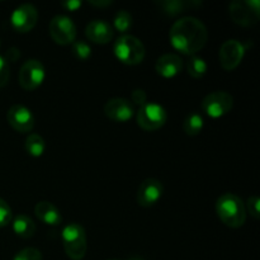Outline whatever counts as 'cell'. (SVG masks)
I'll use <instances>...</instances> for the list:
<instances>
[{"mask_svg":"<svg viewBox=\"0 0 260 260\" xmlns=\"http://www.w3.org/2000/svg\"><path fill=\"white\" fill-rule=\"evenodd\" d=\"M170 43L179 52L196 56L208 41V30L202 20L194 17L178 19L170 28Z\"/></svg>","mask_w":260,"mask_h":260,"instance_id":"1","label":"cell"},{"mask_svg":"<svg viewBox=\"0 0 260 260\" xmlns=\"http://www.w3.org/2000/svg\"><path fill=\"white\" fill-rule=\"evenodd\" d=\"M218 218L228 228L239 229L246 221V208L243 200L234 193H223L216 201Z\"/></svg>","mask_w":260,"mask_h":260,"instance_id":"2","label":"cell"},{"mask_svg":"<svg viewBox=\"0 0 260 260\" xmlns=\"http://www.w3.org/2000/svg\"><path fill=\"white\" fill-rule=\"evenodd\" d=\"M114 56L122 63L128 66L139 65L146 56V48L137 37L131 35H122L114 42Z\"/></svg>","mask_w":260,"mask_h":260,"instance_id":"3","label":"cell"},{"mask_svg":"<svg viewBox=\"0 0 260 260\" xmlns=\"http://www.w3.org/2000/svg\"><path fill=\"white\" fill-rule=\"evenodd\" d=\"M62 245L66 255L71 260H81L88 250L86 233L81 225L76 222L68 223L62 229Z\"/></svg>","mask_w":260,"mask_h":260,"instance_id":"4","label":"cell"},{"mask_svg":"<svg viewBox=\"0 0 260 260\" xmlns=\"http://www.w3.org/2000/svg\"><path fill=\"white\" fill-rule=\"evenodd\" d=\"M259 0H235L229 5V14L241 27H253L260 19Z\"/></svg>","mask_w":260,"mask_h":260,"instance_id":"5","label":"cell"},{"mask_svg":"<svg viewBox=\"0 0 260 260\" xmlns=\"http://www.w3.org/2000/svg\"><path fill=\"white\" fill-rule=\"evenodd\" d=\"M136 121L139 127H141L144 131H157L167 123L168 113L164 107L160 106V104L147 102L146 104L140 107Z\"/></svg>","mask_w":260,"mask_h":260,"instance_id":"6","label":"cell"},{"mask_svg":"<svg viewBox=\"0 0 260 260\" xmlns=\"http://www.w3.org/2000/svg\"><path fill=\"white\" fill-rule=\"evenodd\" d=\"M234 106V98L225 90H217L207 94L202 101V109L211 118H221L230 113Z\"/></svg>","mask_w":260,"mask_h":260,"instance_id":"7","label":"cell"},{"mask_svg":"<svg viewBox=\"0 0 260 260\" xmlns=\"http://www.w3.org/2000/svg\"><path fill=\"white\" fill-rule=\"evenodd\" d=\"M50 35L57 45H73L76 41V25L68 15H55L50 22Z\"/></svg>","mask_w":260,"mask_h":260,"instance_id":"8","label":"cell"},{"mask_svg":"<svg viewBox=\"0 0 260 260\" xmlns=\"http://www.w3.org/2000/svg\"><path fill=\"white\" fill-rule=\"evenodd\" d=\"M46 78L43 63L36 58H29L22 65L19 70V84L24 90H36L42 85Z\"/></svg>","mask_w":260,"mask_h":260,"instance_id":"9","label":"cell"},{"mask_svg":"<svg viewBox=\"0 0 260 260\" xmlns=\"http://www.w3.org/2000/svg\"><path fill=\"white\" fill-rule=\"evenodd\" d=\"M246 52V46L238 40H229L222 43L218 52V58L223 70L233 71L243 61Z\"/></svg>","mask_w":260,"mask_h":260,"instance_id":"10","label":"cell"},{"mask_svg":"<svg viewBox=\"0 0 260 260\" xmlns=\"http://www.w3.org/2000/svg\"><path fill=\"white\" fill-rule=\"evenodd\" d=\"M38 22V10L32 4H22L13 10L10 15L12 27L19 33H28Z\"/></svg>","mask_w":260,"mask_h":260,"instance_id":"11","label":"cell"},{"mask_svg":"<svg viewBox=\"0 0 260 260\" xmlns=\"http://www.w3.org/2000/svg\"><path fill=\"white\" fill-rule=\"evenodd\" d=\"M7 119L10 127L20 134H27L35 128L36 118L32 111L22 104H14L7 113Z\"/></svg>","mask_w":260,"mask_h":260,"instance_id":"12","label":"cell"},{"mask_svg":"<svg viewBox=\"0 0 260 260\" xmlns=\"http://www.w3.org/2000/svg\"><path fill=\"white\" fill-rule=\"evenodd\" d=\"M162 193H164V187L161 182L155 178H147L140 184L137 190V203L141 207H151L159 202Z\"/></svg>","mask_w":260,"mask_h":260,"instance_id":"13","label":"cell"},{"mask_svg":"<svg viewBox=\"0 0 260 260\" xmlns=\"http://www.w3.org/2000/svg\"><path fill=\"white\" fill-rule=\"evenodd\" d=\"M104 114L108 117L111 121L119 122V123H124V122L129 121L132 117L135 116V108L134 104L124 98H112L104 104Z\"/></svg>","mask_w":260,"mask_h":260,"instance_id":"14","label":"cell"},{"mask_svg":"<svg viewBox=\"0 0 260 260\" xmlns=\"http://www.w3.org/2000/svg\"><path fill=\"white\" fill-rule=\"evenodd\" d=\"M85 35L91 42L98 43V45H107L113 40L114 29L106 20L94 19L86 25Z\"/></svg>","mask_w":260,"mask_h":260,"instance_id":"15","label":"cell"},{"mask_svg":"<svg viewBox=\"0 0 260 260\" xmlns=\"http://www.w3.org/2000/svg\"><path fill=\"white\" fill-rule=\"evenodd\" d=\"M183 69V60L175 53H165L160 56L155 63V70L160 76L172 79L179 75Z\"/></svg>","mask_w":260,"mask_h":260,"instance_id":"16","label":"cell"},{"mask_svg":"<svg viewBox=\"0 0 260 260\" xmlns=\"http://www.w3.org/2000/svg\"><path fill=\"white\" fill-rule=\"evenodd\" d=\"M35 215L37 216L41 222L50 226H58L62 222V217L53 203L47 202V201H41L35 206Z\"/></svg>","mask_w":260,"mask_h":260,"instance_id":"17","label":"cell"},{"mask_svg":"<svg viewBox=\"0 0 260 260\" xmlns=\"http://www.w3.org/2000/svg\"><path fill=\"white\" fill-rule=\"evenodd\" d=\"M202 3L198 2H183V0H164V2H156L157 7L161 9L162 13H165L169 17H175L178 14H182L185 10L190 8L201 7Z\"/></svg>","mask_w":260,"mask_h":260,"instance_id":"18","label":"cell"},{"mask_svg":"<svg viewBox=\"0 0 260 260\" xmlns=\"http://www.w3.org/2000/svg\"><path fill=\"white\" fill-rule=\"evenodd\" d=\"M12 226L13 231H14L19 238L23 239L33 238L36 234V230H37L35 221H33L29 216L23 215V213H20V215L15 216V217L13 218Z\"/></svg>","mask_w":260,"mask_h":260,"instance_id":"19","label":"cell"},{"mask_svg":"<svg viewBox=\"0 0 260 260\" xmlns=\"http://www.w3.org/2000/svg\"><path fill=\"white\" fill-rule=\"evenodd\" d=\"M203 127H205V119H203L202 114L197 113V112H192L190 114H188L183 122V129L188 136H197L202 132Z\"/></svg>","mask_w":260,"mask_h":260,"instance_id":"20","label":"cell"},{"mask_svg":"<svg viewBox=\"0 0 260 260\" xmlns=\"http://www.w3.org/2000/svg\"><path fill=\"white\" fill-rule=\"evenodd\" d=\"M24 149L30 156L40 157L46 151V141L38 134H30L25 139Z\"/></svg>","mask_w":260,"mask_h":260,"instance_id":"21","label":"cell"},{"mask_svg":"<svg viewBox=\"0 0 260 260\" xmlns=\"http://www.w3.org/2000/svg\"><path fill=\"white\" fill-rule=\"evenodd\" d=\"M207 62L202 57L198 56H192L187 63V71L193 79H201L207 73Z\"/></svg>","mask_w":260,"mask_h":260,"instance_id":"22","label":"cell"},{"mask_svg":"<svg viewBox=\"0 0 260 260\" xmlns=\"http://www.w3.org/2000/svg\"><path fill=\"white\" fill-rule=\"evenodd\" d=\"M132 23H134V20H132L131 13L127 12V10H118L116 15H114L113 29L118 30L119 33L124 35L132 27Z\"/></svg>","mask_w":260,"mask_h":260,"instance_id":"23","label":"cell"},{"mask_svg":"<svg viewBox=\"0 0 260 260\" xmlns=\"http://www.w3.org/2000/svg\"><path fill=\"white\" fill-rule=\"evenodd\" d=\"M71 51H73L74 56L80 61L89 60L91 56V47L88 43L84 42V41H75V42L73 43Z\"/></svg>","mask_w":260,"mask_h":260,"instance_id":"24","label":"cell"},{"mask_svg":"<svg viewBox=\"0 0 260 260\" xmlns=\"http://www.w3.org/2000/svg\"><path fill=\"white\" fill-rule=\"evenodd\" d=\"M13 260H42V253L36 248H25L18 251Z\"/></svg>","mask_w":260,"mask_h":260,"instance_id":"25","label":"cell"},{"mask_svg":"<svg viewBox=\"0 0 260 260\" xmlns=\"http://www.w3.org/2000/svg\"><path fill=\"white\" fill-rule=\"evenodd\" d=\"M13 220V212L10 206L0 198V228H5L9 225Z\"/></svg>","mask_w":260,"mask_h":260,"instance_id":"26","label":"cell"},{"mask_svg":"<svg viewBox=\"0 0 260 260\" xmlns=\"http://www.w3.org/2000/svg\"><path fill=\"white\" fill-rule=\"evenodd\" d=\"M10 78L9 63L5 60V57L0 56V88H4L8 84Z\"/></svg>","mask_w":260,"mask_h":260,"instance_id":"27","label":"cell"},{"mask_svg":"<svg viewBox=\"0 0 260 260\" xmlns=\"http://www.w3.org/2000/svg\"><path fill=\"white\" fill-rule=\"evenodd\" d=\"M246 206H248V211L250 213V216H253L255 220H258L260 217L259 213V206H260V200L258 196H250L248 198V202H246Z\"/></svg>","mask_w":260,"mask_h":260,"instance_id":"28","label":"cell"},{"mask_svg":"<svg viewBox=\"0 0 260 260\" xmlns=\"http://www.w3.org/2000/svg\"><path fill=\"white\" fill-rule=\"evenodd\" d=\"M131 101L135 104H139L140 107H142L144 104L147 103V94L146 91L142 90V89H135L131 94ZM131 102V103H132Z\"/></svg>","mask_w":260,"mask_h":260,"instance_id":"29","label":"cell"},{"mask_svg":"<svg viewBox=\"0 0 260 260\" xmlns=\"http://www.w3.org/2000/svg\"><path fill=\"white\" fill-rule=\"evenodd\" d=\"M83 5V3L80 0H66V2L61 3V7L63 9L69 10V12H75V10H79Z\"/></svg>","mask_w":260,"mask_h":260,"instance_id":"30","label":"cell"},{"mask_svg":"<svg viewBox=\"0 0 260 260\" xmlns=\"http://www.w3.org/2000/svg\"><path fill=\"white\" fill-rule=\"evenodd\" d=\"M89 4H91L93 7H96V8H107V7H111L112 4H113V2L112 0H89Z\"/></svg>","mask_w":260,"mask_h":260,"instance_id":"31","label":"cell"},{"mask_svg":"<svg viewBox=\"0 0 260 260\" xmlns=\"http://www.w3.org/2000/svg\"><path fill=\"white\" fill-rule=\"evenodd\" d=\"M20 56V53H19V50H18V48H10L9 51H8V53H7V58H5V60H9V61H15L17 60L18 57H19Z\"/></svg>","mask_w":260,"mask_h":260,"instance_id":"32","label":"cell"},{"mask_svg":"<svg viewBox=\"0 0 260 260\" xmlns=\"http://www.w3.org/2000/svg\"><path fill=\"white\" fill-rule=\"evenodd\" d=\"M128 260H144V259L139 258V256H134V258H129Z\"/></svg>","mask_w":260,"mask_h":260,"instance_id":"33","label":"cell"},{"mask_svg":"<svg viewBox=\"0 0 260 260\" xmlns=\"http://www.w3.org/2000/svg\"><path fill=\"white\" fill-rule=\"evenodd\" d=\"M109 260H117V259H109Z\"/></svg>","mask_w":260,"mask_h":260,"instance_id":"34","label":"cell"}]
</instances>
